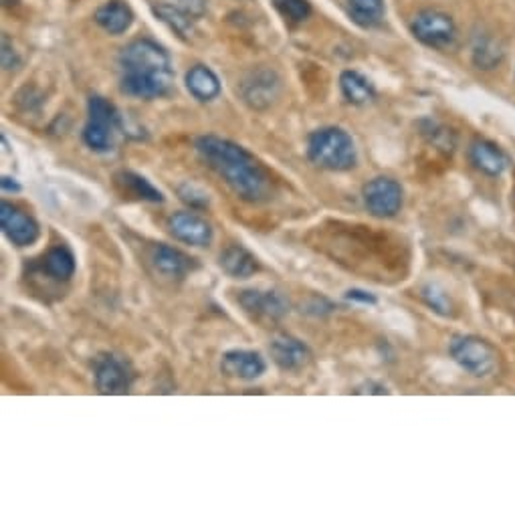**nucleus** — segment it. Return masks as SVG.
I'll list each match as a JSON object with an SVG mask.
<instances>
[{"mask_svg":"<svg viewBox=\"0 0 515 515\" xmlns=\"http://www.w3.org/2000/svg\"><path fill=\"white\" fill-rule=\"evenodd\" d=\"M196 150L243 201L263 202L271 194V176L243 146L217 136H202L196 140Z\"/></svg>","mask_w":515,"mask_h":515,"instance_id":"nucleus-1","label":"nucleus"},{"mask_svg":"<svg viewBox=\"0 0 515 515\" xmlns=\"http://www.w3.org/2000/svg\"><path fill=\"white\" fill-rule=\"evenodd\" d=\"M120 67L122 91L130 98H162L174 83L168 53L148 39H138L124 47L120 53Z\"/></svg>","mask_w":515,"mask_h":515,"instance_id":"nucleus-2","label":"nucleus"},{"mask_svg":"<svg viewBox=\"0 0 515 515\" xmlns=\"http://www.w3.org/2000/svg\"><path fill=\"white\" fill-rule=\"evenodd\" d=\"M307 156L315 166L346 172L356 166L358 154L352 136L342 128H322L307 138Z\"/></svg>","mask_w":515,"mask_h":515,"instance_id":"nucleus-3","label":"nucleus"},{"mask_svg":"<svg viewBox=\"0 0 515 515\" xmlns=\"http://www.w3.org/2000/svg\"><path fill=\"white\" fill-rule=\"evenodd\" d=\"M449 352L451 358H453L459 366L477 378L491 376L499 366L497 350L487 339L479 336H455L449 346Z\"/></svg>","mask_w":515,"mask_h":515,"instance_id":"nucleus-4","label":"nucleus"},{"mask_svg":"<svg viewBox=\"0 0 515 515\" xmlns=\"http://www.w3.org/2000/svg\"><path fill=\"white\" fill-rule=\"evenodd\" d=\"M87 109H90V122L83 130V142L93 152H107L114 144L116 125H120L117 109L114 103L99 98V95H93L87 103Z\"/></svg>","mask_w":515,"mask_h":515,"instance_id":"nucleus-5","label":"nucleus"},{"mask_svg":"<svg viewBox=\"0 0 515 515\" xmlns=\"http://www.w3.org/2000/svg\"><path fill=\"white\" fill-rule=\"evenodd\" d=\"M410 30L416 41L434 49H447L455 43L457 25L451 14L434 9H426L416 13V17L410 22Z\"/></svg>","mask_w":515,"mask_h":515,"instance_id":"nucleus-6","label":"nucleus"},{"mask_svg":"<svg viewBox=\"0 0 515 515\" xmlns=\"http://www.w3.org/2000/svg\"><path fill=\"white\" fill-rule=\"evenodd\" d=\"M362 196L370 215L378 219H392L399 215L404 201L402 186L388 176L372 178L368 185L364 186Z\"/></svg>","mask_w":515,"mask_h":515,"instance_id":"nucleus-7","label":"nucleus"},{"mask_svg":"<svg viewBox=\"0 0 515 515\" xmlns=\"http://www.w3.org/2000/svg\"><path fill=\"white\" fill-rule=\"evenodd\" d=\"M239 304L261 322H279L289 312L288 299L273 289H245L239 293Z\"/></svg>","mask_w":515,"mask_h":515,"instance_id":"nucleus-8","label":"nucleus"},{"mask_svg":"<svg viewBox=\"0 0 515 515\" xmlns=\"http://www.w3.org/2000/svg\"><path fill=\"white\" fill-rule=\"evenodd\" d=\"M0 225H3V231L9 236V241L19 245V247L33 245L39 239V233H41L37 220L11 202L0 204Z\"/></svg>","mask_w":515,"mask_h":515,"instance_id":"nucleus-9","label":"nucleus"},{"mask_svg":"<svg viewBox=\"0 0 515 515\" xmlns=\"http://www.w3.org/2000/svg\"><path fill=\"white\" fill-rule=\"evenodd\" d=\"M95 384L101 394H125L132 386V372L117 356H101L95 362Z\"/></svg>","mask_w":515,"mask_h":515,"instance_id":"nucleus-10","label":"nucleus"},{"mask_svg":"<svg viewBox=\"0 0 515 515\" xmlns=\"http://www.w3.org/2000/svg\"><path fill=\"white\" fill-rule=\"evenodd\" d=\"M168 228L174 239L190 245V247H206L212 243V227L196 212H176L168 220Z\"/></svg>","mask_w":515,"mask_h":515,"instance_id":"nucleus-11","label":"nucleus"},{"mask_svg":"<svg viewBox=\"0 0 515 515\" xmlns=\"http://www.w3.org/2000/svg\"><path fill=\"white\" fill-rule=\"evenodd\" d=\"M243 98L249 106L263 109L277 99L279 95V77H277L275 71L269 69H259L253 71V73L243 82Z\"/></svg>","mask_w":515,"mask_h":515,"instance_id":"nucleus-12","label":"nucleus"},{"mask_svg":"<svg viewBox=\"0 0 515 515\" xmlns=\"http://www.w3.org/2000/svg\"><path fill=\"white\" fill-rule=\"evenodd\" d=\"M469 160L475 170H479L485 176L497 178L507 170V156L503 150L489 140H473L469 146Z\"/></svg>","mask_w":515,"mask_h":515,"instance_id":"nucleus-13","label":"nucleus"},{"mask_svg":"<svg viewBox=\"0 0 515 515\" xmlns=\"http://www.w3.org/2000/svg\"><path fill=\"white\" fill-rule=\"evenodd\" d=\"M265 360L259 352L253 350H231L223 356L220 370L227 376L239 380H257L265 374Z\"/></svg>","mask_w":515,"mask_h":515,"instance_id":"nucleus-14","label":"nucleus"},{"mask_svg":"<svg viewBox=\"0 0 515 515\" xmlns=\"http://www.w3.org/2000/svg\"><path fill=\"white\" fill-rule=\"evenodd\" d=\"M271 358L281 370H299L312 358L309 348L301 339L281 334L271 342Z\"/></svg>","mask_w":515,"mask_h":515,"instance_id":"nucleus-15","label":"nucleus"},{"mask_svg":"<svg viewBox=\"0 0 515 515\" xmlns=\"http://www.w3.org/2000/svg\"><path fill=\"white\" fill-rule=\"evenodd\" d=\"M154 269L160 275L166 277H185L194 269V259L188 257L186 253H182L180 249H174L170 245H156L152 249V255H150Z\"/></svg>","mask_w":515,"mask_h":515,"instance_id":"nucleus-16","label":"nucleus"},{"mask_svg":"<svg viewBox=\"0 0 515 515\" xmlns=\"http://www.w3.org/2000/svg\"><path fill=\"white\" fill-rule=\"evenodd\" d=\"M95 22L109 35H122L132 27L133 13L124 0H109L95 11Z\"/></svg>","mask_w":515,"mask_h":515,"instance_id":"nucleus-17","label":"nucleus"},{"mask_svg":"<svg viewBox=\"0 0 515 515\" xmlns=\"http://www.w3.org/2000/svg\"><path fill=\"white\" fill-rule=\"evenodd\" d=\"M220 269L233 279H249L259 271V261L241 245H231L220 255Z\"/></svg>","mask_w":515,"mask_h":515,"instance_id":"nucleus-18","label":"nucleus"},{"mask_svg":"<svg viewBox=\"0 0 515 515\" xmlns=\"http://www.w3.org/2000/svg\"><path fill=\"white\" fill-rule=\"evenodd\" d=\"M116 186L120 188L124 194H130L133 198H138V201L164 202V194L160 190H158L148 178L142 176V174H136L132 170H124L117 174Z\"/></svg>","mask_w":515,"mask_h":515,"instance_id":"nucleus-19","label":"nucleus"},{"mask_svg":"<svg viewBox=\"0 0 515 515\" xmlns=\"http://www.w3.org/2000/svg\"><path fill=\"white\" fill-rule=\"evenodd\" d=\"M186 87L198 101H212L220 93V82L217 73L206 65H194L188 71Z\"/></svg>","mask_w":515,"mask_h":515,"instance_id":"nucleus-20","label":"nucleus"},{"mask_svg":"<svg viewBox=\"0 0 515 515\" xmlns=\"http://www.w3.org/2000/svg\"><path fill=\"white\" fill-rule=\"evenodd\" d=\"M154 11L158 17H160L172 30H176L180 37H188L193 33L194 17L178 3V0H160V3L154 6Z\"/></svg>","mask_w":515,"mask_h":515,"instance_id":"nucleus-21","label":"nucleus"},{"mask_svg":"<svg viewBox=\"0 0 515 515\" xmlns=\"http://www.w3.org/2000/svg\"><path fill=\"white\" fill-rule=\"evenodd\" d=\"M339 87H342V95L348 103L352 106H364L374 99V85H372L366 77L360 75L358 71H344L339 77Z\"/></svg>","mask_w":515,"mask_h":515,"instance_id":"nucleus-22","label":"nucleus"},{"mask_svg":"<svg viewBox=\"0 0 515 515\" xmlns=\"http://www.w3.org/2000/svg\"><path fill=\"white\" fill-rule=\"evenodd\" d=\"M43 271L55 281H69L75 273V257L67 247H53L43 257Z\"/></svg>","mask_w":515,"mask_h":515,"instance_id":"nucleus-23","label":"nucleus"},{"mask_svg":"<svg viewBox=\"0 0 515 515\" xmlns=\"http://www.w3.org/2000/svg\"><path fill=\"white\" fill-rule=\"evenodd\" d=\"M350 17L364 29L378 27L384 19V0H348Z\"/></svg>","mask_w":515,"mask_h":515,"instance_id":"nucleus-24","label":"nucleus"},{"mask_svg":"<svg viewBox=\"0 0 515 515\" xmlns=\"http://www.w3.org/2000/svg\"><path fill=\"white\" fill-rule=\"evenodd\" d=\"M503 59V47L491 37H479L473 45V61L479 69H494Z\"/></svg>","mask_w":515,"mask_h":515,"instance_id":"nucleus-25","label":"nucleus"},{"mask_svg":"<svg viewBox=\"0 0 515 515\" xmlns=\"http://www.w3.org/2000/svg\"><path fill=\"white\" fill-rule=\"evenodd\" d=\"M421 296L425 299V304L429 305L434 313L442 315V318H449L453 315V304H451V297L447 296V291L437 283H426L421 289Z\"/></svg>","mask_w":515,"mask_h":515,"instance_id":"nucleus-26","label":"nucleus"},{"mask_svg":"<svg viewBox=\"0 0 515 515\" xmlns=\"http://www.w3.org/2000/svg\"><path fill=\"white\" fill-rule=\"evenodd\" d=\"M275 6L285 19L293 22H304L312 14V4L307 0H275Z\"/></svg>","mask_w":515,"mask_h":515,"instance_id":"nucleus-27","label":"nucleus"},{"mask_svg":"<svg viewBox=\"0 0 515 515\" xmlns=\"http://www.w3.org/2000/svg\"><path fill=\"white\" fill-rule=\"evenodd\" d=\"M180 198L190 206H194V209H204V206L209 204V196H206V193H202L201 188H196L193 185L180 186Z\"/></svg>","mask_w":515,"mask_h":515,"instance_id":"nucleus-28","label":"nucleus"},{"mask_svg":"<svg viewBox=\"0 0 515 515\" xmlns=\"http://www.w3.org/2000/svg\"><path fill=\"white\" fill-rule=\"evenodd\" d=\"M19 55L17 51H14V47L9 43V39L3 37V67L6 71H11V69H17L19 67Z\"/></svg>","mask_w":515,"mask_h":515,"instance_id":"nucleus-29","label":"nucleus"},{"mask_svg":"<svg viewBox=\"0 0 515 515\" xmlns=\"http://www.w3.org/2000/svg\"><path fill=\"white\" fill-rule=\"evenodd\" d=\"M346 299L356 301V304H364V305H376V296H372V293L364 291V289H350L346 293Z\"/></svg>","mask_w":515,"mask_h":515,"instance_id":"nucleus-30","label":"nucleus"},{"mask_svg":"<svg viewBox=\"0 0 515 515\" xmlns=\"http://www.w3.org/2000/svg\"><path fill=\"white\" fill-rule=\"evenodd\" d=\"M178 3L185 6V9L193 14V17H201L206 9V0H178Z\"/></svg>","mask_w":515,"mask_h":515,"instance_id":"nucleus-31","label":"nucleus"},{"mask_svg":"<svg viewBox=\"0 0 515 515\" xmlns=\"http://www.w3.org/2000/svg\"><path fill=\"white\" fill-rule=\"evenodd\" d=\"M3 188L11 190V193H19V190H21V186L17 185V180L9 178V176H3Z\"/></svg>","mask_w":515,"mask_h":515,"instance_id":"nucleus-32","label":"nucleus"},{"mask_svg":"<svg viewBox=\"0 0 515 515\" xmlns=\"http://www.w3.org/2000/svg\"><path fill=\"white\" fill-rule=\"evenodd\" d=\"M4 4H14V3H19V0H3Z\"/></svg>","mask_w":515,"mask_h":515,"instance_id":"nucleus-33","label":"nucleus"}]
</instances>
